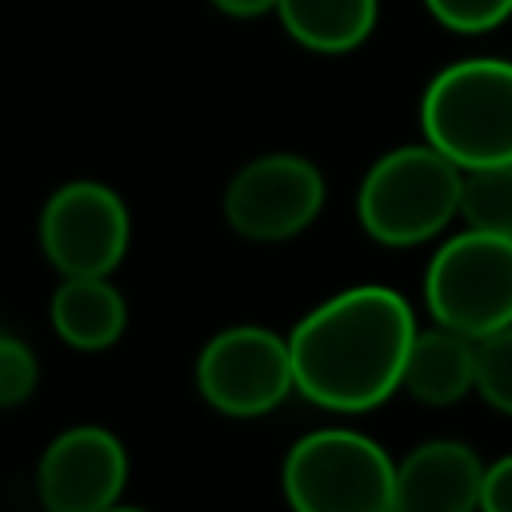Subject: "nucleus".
Masks as SVG:
<instances>
[{"label":"nucleus","mask_w":512,"mask_h":512,"mask_svg":"<svg viewBox=\"0 0 512 512\" xmlns=\"http://www.w3.org/2000/svg\"><path fill=\"white\" fill-rule=\"evenodd\" d=\"M416 336L412 308L384 284H360L316 304L288 336L296 392L328 412H368L404 376Z\"/></svg>","instance_id":"nucleus-1"},{"label":"nucleus","mask_w":512,"mask_h":512,"mask_svg":"<svg viewBox=\"0 0 512 512\" xmlns=\"http://www.w3.org/2000/svg\"><path fill=\"white\" fill-rule=\"evenodd\" d=\"M420 128L464 172L512 164V64L476 56L436 72L420 100Z\"/></svg>","instance_id":"nucleus-2"},{"label":"nucleus","mask_w":512,"mask_h":512,"mask_svg":"<svg viewBox=\"0 0 512 512\" xmlns=\"http://www.w3.org/2000/svg\"><path fill=\"white\" fill-rule=\"evenodd\" d=\"M460 180L464 168H456L428 140L392 148L360 180V224L388 248L424 244L444 232L452 216H460Z\"/></svg>","instance_id":"nucleus-3"},{"label":"nucleus","mask_w":512,"mask_h":512,"mask_svg":"<svg viewBox=\"0 0 512 512\" xmlns=\"http://www.w3.org/2000/svg\"><path fill=\"white\" fill-rule=\"evenodd\" d=\"M280 484L292 512H392L396 464L364 432L320 428L288 448Z\"/></svg>","instance_id":"nucleus-4"},{"label":"nucleus","mask_w":512,"mask_h":512,"mask_svg":"<svg viewBox=\"0 0 512 512\" xmlns=\"http://www.w3.org/2000/svg\"><path fill=\"white\" fill-rule=\"evenodd\" d=\"M424 304L436 324L472 340L512 324V236L464 228L424 272Z\"/></svg>","instance_id":"nucleus-5"},{"label":"nucleus","mask_w":512,"mask_h":512,"mask_svg":"<svg viewBox=\"0 0 512 512\" xmlns=\"http://www.w3.org/2000/svg\"><path fill=\"white\" fill-rule=\"evenodd\" d=\"M200 396L236 420L264 416L296 392L288 340L260 324H236L216 332L196 356Z\"/></svg>","instance_id":"nucleus-6"},{"label":"nucleus","mask_w":512,"mask_h":512,"mask_svg":"<svg viewBox=\"0 0 512 512\" xmlns=\"http://www.w3.org/2000/svg\"><path fill=\"white\" fill-rule=\"evenodd\" d=\"M40 252L60 276H108L132 236L120 192L100 180H68L40 208Z\"/></svg>","instance_id":"nucleus-7"},{"label":"nucleus","mask_w":512,"mask_h":512,"mask_svg":"<svg viewBox=\"0 0 512 512\" xmlns=\"http://www.w3.org/2000/svg\"><path fill=\"white\" fill-rule=\"evenodd\" d=\"M324 208V176L296 152H268L248 160L224 188V220L244 240H288L304 232Z\"/></svg>","instance_id":"nucleus-8"},{"label":"nucleus","mask_w":512,"mask_h":512,"mask_svg":"<svg viewBox=\"0 0 512 512\" xmlns=\"http://www.w3.org/2000/svg\"><path fill=\"white\" fill-rule=\"evenodd\" d=\"M128 480L124 444L96 424L60 432L36 464V496L44 512H100L120 500Z\"/></svg>","instance_id":"nucleus-9"},{"label":"nucleus","mask_w":512,"mask_h":512,"mask_svg":"<svg viewBox=\"0 0 512 512\" xmlns=\"http://www.w3.org/2000/svg\"><path fill=\"white\" fill-rule=\"evenodd\" d=\"M484 464L460 440L416 444L396 464L392 512H480Z\"/></svg>","instance_id":"nucleus-10"},{"label":"nucleus","mask_w":512,"mask_h":512,"mask_svg":"<svg viewBox=\"0 0 512 512\" xmlns=\"http://www.w3.org/2000/svg\"><path fill=\"white\" fill-rule=\"evenodd\" d=\"M400 388L420 404L448 408L476 388V340L456 328H424L412 336Z\"/></svg>","instance_id":"nucleus-11"},{"label":"nucleus","mask_w":512,"mask_h":512,"mask_svg":"<svg viewBox=\"0 0 512 512\" xmlns=\"http://www.w3.org/2000/svg\"><path fill=\"white\" fill-rule=\"evenodd\" d=\"M56 336L76 352H104L128 328V304L108 276H64L48 304Z\"/></svg>","instance_id":"nucleus-12"},{"label":"nucleus","mask_w":512,"mask_h":512,"mask_svg":"<svg viewBox=\"0 0 512 512\" xmlns=\"http://www.w3.org/2000/svg\"><path fill=\"white\" fill-rule=\"evenodd\" d=\"M276 16L284 32L320 56H340L360 48L380 16L376 0H280Z\"/></svg>","instance_id":"nucleus-13"},{"label":"nucleus","mask_w":512,"mask_h":512,"mask_svg":"<svg viewBox=\"0 0 512 512\" xmlns=\"http://www.w3.org/2000/svg\"><path fill=\"white\" fill-rule=\"evenodd\" d=\"M460 216L476 232L512 236V164L468 168L460 180Z\"/></svg>","instance_id":"nucleus-14"},{"label":"nucleus","mask_w":512,"mask_h":512,"mask_svg":"<svg viewBox=\"0 0 512 512\" xmlns=\"http://www.w3.org/2000/svg\"><path fill=\"white\" fill-rule=\"evenodd\" d=\"M476 392L512 416V324L476 340Z\"/></svg>","instance_id":"nucleus-15"},{"label":"nucleus","mask_w":512,"mask_h":512,"mask_svg":"<svg viewBox=\"0 0 512 512\" xmlns=\"http://www.w3.org/2000/svg\"><path fill=\"white\" fill-rule=\"evenodd\" d=\"M36 380H40L36 352L20 336L0 332V408L24 404L36 392Z\"/></svg>","instance_id":"nucleus-16"},{"label":"nucleus","mask_w":512,"mask_h":512,"mask_svg":"<svg viewBox=\"0 0 512 512\" xmlns=\"http://www.w3.org/2000/svg\"><path fill=\"white\" fill-rule=\"evenodd\" d=\"M424 8L436 16V24L476 36L512 16V0H424Z\"/></svg>","instance_id":"nucleus-17"},{"label":"nucleus","mask_w":512,"mask_h":512,"mask_svg":"<svg viewBox=\"0 0 512 512\" xmlns=\"http://www.w3.org/2000/svg\"><path fill=\"white\" fill-rule=\"evenodd\" d=\"M480 512H512V456H500L484 468Z\"/></svg>","instance_id":"nucleus-18"},{"label":"nucleus","mask_w":512,"mask_h":512,"mask_svg":"<svg viewBox=\"0 0 512 512\" xmlns=\"http://www.w3.org/2000/svg\"><path fill=\"white\" fill-rule=\"evenodd\" d=\"M280 0H212L216 12L232 16V20H252V16H264V12H276Z\"/></svg>","instance_id":"nucleus-19"},{"label":"nucleus","mask_w":512,"mask_h":512,"mask_svg":"<svg viewBox=\"0 0 512 512\" xmlns=\"http://www.w3.org/2000/svg\"><path fill=\"white\" fill-rule=\"evenodd\" d=\"M100 512H148V508H132V504H120V500H116V504H108V508H100Z\"/></svg>","instance_id":"nucleus-20"}]
</instances>
